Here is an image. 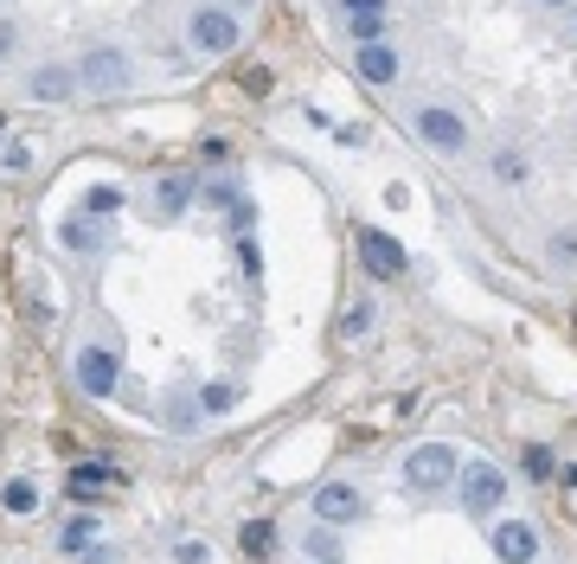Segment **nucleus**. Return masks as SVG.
<instances>
[{
    "label": "nucleus",
    "instance_id": "1",
    "mask_svg": "<svg viewBox=\"0 0 577 564\" xmlns=\"http://www.w3.org/2000/svg\"><path fill=\"white\" fill-rule=\"evenodd\" d=\"M77 84H84L90 97H122V90L135 84V65H129L122 45H90V52L77 58Z\"/></svg>",
    "mask_w": 577,
    "mask_h": 564
},
{
    "label": "nucleus",
    "instance_id": "2",
    "mask_svg": "<svg viewBox=\"0 0 577 564\" xmlns=\"http://www.w3.org/2000/svg\"><path fill=\"white\" fill-rule=\"evenodd\" d=\"M456 475H462V462H456L450 443H418V450L404 455V482H411L418 494H443Z\"/></svg>",
    "mask_w": 577,
    "mask_h": 564
},
{
    "label": "nucleus",
    "instance_id": "3",
    "mask_svg": "<svg viewBox=\"0 0 577 564\" xmlns=\"http://www.w3.org/2000/svg\"><path fill=\"white\" fill-rule=\"evenodd\" d=\"M456 482H462V507H468V520H495L500 500H507V475H500L495 462H488V455L468 462Z\"/></svg>",
    "mask_w": 577,
    "mask_h": 564
},
{
    "label": "nucleus",
    "instance_id": "4",
    "mask_svg": "<svg viewBox=\"0 0 577 564\" xmlns=\"http://www.w3.org/2000/svg\"><path fill=\"white\" fill-rule=\"evenodd\" d=\"M237 45H244V26H237L231 7H192V52H206V58H231Z\"/></svg>",
    "mask_w": 577,
    "mask_h": 564
},
{
    "label": "nucleus",
    "instance_id": "5",
    "mask_svg": "<svg viewBox=\"0 0 577 564\" xmlns=\"http://www.w3.org/2000/svg\"><path fill=\"white\" fill-rule=\"evenodd\" d=\"M71 378L84 398H115V385H122V360H115L110 346H77L71 353Z\"/></svg>",
    "mask_w": 577,
    "mask_h": 564
},
{
    "label": "nucleus",
    "instance_id": "6",
    "mask_svg": "<svg viewBox=\"0 0 577 564\" xmlns=\"http://www.w3.org/2000/svg\"><path fill=\"white\" fill-rule=\"evenodd\" d=\"M411 129H418V142H430L436 154L468 148V122H462L456 110H443V103H418V110H411Z\"/></svg>",
    "mask_w": 577,
    "mask_h": 564
},
{
    "label": "nucleus",
    "instance_id": "7",
    "mask_svg": "<svg viewBox=\"0 0 577 564\" xmlns=\"http://www.w3.org/2000/svg\"><path fill=\"white\" fill-rule=\"evenodd\" d=\"M58 244L77 251V257H97V251H110L115 244V225L110 219H90V212H71V219L58 225Z\"/></svg>",
    "mask_w": 577,
    "mask_h": 564
},
{
    "label": "nucleus",
    "instance_id": "8",
    "mask_svg": "<svg viewBox=\"0 0 577 564\" xmlns=\"http://www.w3.org/2000/svg\"><path fill=\"white\" fill-rule=\"evenodd\" d=\"M359 513H366V500H359L353 482H321V488H314V520H328V527H353Z\"/></svg>",
    "mask_w": 577,
    "mask_h": 564
},
{
    "label": "nucleus",
    "instance_id": "9",
    "mask_svg": "<svg viewBox=\"0 0 577 564\" xmlns=\"http://www.w3.org/2000/svg\"><path fill=\"white\" fill-rule=\"evenodd\" d=\"M359 264H366V276H379V283H391V276H404V244L366 225V231H359Z\"/></svg>",
    "mask_w": 577,
    "mask_h": 564
},
{
    "label": "nucleus",
    "instance_id": "10",
    "mask_svg": "<svg viewBox=\"0 0 577 564\" xmlns=\"http://www.w3.org/2000/svg\"><path fill=\"white\" fill-rule=\"evenodd\" d=\"M495 559L500 564H533L539 559L533 520H500V527H495Z\"/></svg>",
    "mask_w": 577,
    "mask_h": 564
},
{
    "label": "nucleus",
    "instance_id": "11",
    "mask_svg": "<svg viewBox=\"0 0 577 564\" xmlns=\"http://www.w3.org/2000/svg\"><path fill=\"white\" fill-rule=\"evenodd\" d=\"M26 90H33L38 103H71V90H84V84H77L71 65H33V71H26Z\"/></svg>",
    "mask_w": 577,
    "mask_h": 564
},
{
    "label": "nucleus",
    "instance_id": "12",
    "mask_svg": "<svg viewBox=\"0 0 577 564\" xmlns=\"http://www.w3.org/2000/svg\"><path fill=\"white\" fill-rule=\"evenodd\" d=\"M192 192H199L192 174H167V180H154V212H160V219H180V212L192 206Z\"/></svg>",
    "mask_w": 577,
    "mask_h": 564
},
{
    "label": "nucleus",
    "instance_id": "13",
    "mask_svg": "<svg viewBox=\"0 0 577 564\" xmlns=\"http://www.w3.org/2000/svg\"><path fill=\"white\" fill-rule=\"evenodd\" d=\"M353 65H359V77H366V84H398V52H391V45H359V58H353Z\"/></svg>",
    "mask_w": 577,
    "mask_h": 564
},
{
    "label": "nucleus",
    "instance_id": "14",
    "mask_svg": "<svg viewBox=\"0 0 577 564\" xmlns=\"http://www.w3.org/2000/svg\"><path fill=\"white\" fill-rule=\"evenodd\" d=\"M90 539H97V513H71L65 527H58V552H90Z\"/></svg>",
    "mask_w": 577,
    "mask_h": 564
},
{
    "label": "nucleus",
    "instance_id": "15",
    "mask_svg": "<svg viewBox=\"0 0 577 564\" xmlns=\"http://www.w3.org/2000/svg\"><path fill=\"white\" fill-rule=\"evenodd\" d=\"M115 482H122V475H115L110 462H77V468H71V488H77V494H97V488H115Z\"/></svg>",
    "mask_w": 577,
    "mask_h": 564
},
{
    "label": "nucleus",
    "instance_id": "16",
    "mask_svg": "<svg viewBox=\"0 0 577 564\" xmlns=\"http://www.w3.org/2000/svg\"><path fill=\"white\" fill-rule=\"evenodd\" d=\"M545 257H552V269H577V225L552 231V237H545Z\"/></svg>",
    "mask_w": 577,
    "mask_h": 564
},
{
    "label": "nucleus",
    "instance_id": "17",
    "mask_svg": "<svg viewBox=\"0 0 577 564\" xmlns=\"http://www.w3.org/2000/svg\"><path fill=\"white\" fill-rule=\"evenodd\" d=\"M77 212H90V219H115L122 212V187H90L77 199Z\"/></svg>",
    "mask_w": 577,
    "mask_h": 564
},
{
    "label": "nucleus",
    "instance_id": "18",
    "mask_svg": "<svg viewBox=\"0 0 577 564\" xmlns=\"http://www.w3.org/2000/svg\"><path fill=\"white\" fill-rule=\"evenodd\" d=\"M0 507H7V513H20V520H26V513H38V488H33V482H20V475H13V482H7V488H0Z\"/></svg>",
    "mask_w": 577,
    "mask_h": 564
},
{
    "label": "nucleus",
    "instance_id": "19",
    "mask_svg": "<svg viewBox=\"0 0 577 564\" xmlns=\"http://www.w3.org/2000/svg\"><path fill=\"white\" fill-rule=\"evenodd\" d=\"M206 423V411H199V398H167V430H180V436H192Z\"/></svg>",
    "mask_w": 577,
    "mask_h": 564
},
{
    "label": "nucleus",
    "instance_id": "20",
    "mask_svg": "<svg viewBox=\"0 0 577 564\" xmlns=\"http://www.w3.org/2000/svg\"><path fill=\"white\" fill-rule=\"evenodd\" d=\"M308 559L314 564H341V539H334V527H308Z\"/></svg>",
    "mask_w": 577,
    "mask_h": 564
},
{
    "label": "nucleus",
    "instance_id": "21",
    "mask_svg": "<svg viewBox=\"0 0 577 564\" xmlns=\"http://www.w3.org/2000/svg\"><path fill=\"white\" fill-rule=\"evenodd\" d=\"M231 405H237V385H225V378H212V385L199 391V411L206 417H225Z\"/></svg>",
    "mask_w": 577,
    "mask_h": 564
},
{
    "label": "nucleus",
    "instance_id": "22",
    "mask_svg": "<svg viewBox=\"0 0 577 564\" xmlns=\"http://www.w3.org/2000/svg\"><path fill=\"white\" fill-rule=\"evenodd\" d=\"M520 468H526V482H552V468H558V455L545 450V443H526V455H520Z\"/></svg>",
    "mask_w": 577,
    "mask_h": 564
},
{
    "label": "nucleus",
    "instance_id": "23",
    "mask_svg": "<svg viewBox=\"0 0 577 564\" xmlns=\"http://www.w3.org/2000/svg\"><path fill=\"white\" fill-rule=\"evenodd\" d=\"M373 314H379L373 301H353V308H346V321H341V334L346 340H366V334H373Z\"/></svg>",
    "mask_w": 577,
    "mask_h": 564
},
{
    "label": "nucleus",
    "instance_id": "24",
    "mask_svg": "<svg viewBox=\"0 0 577 564\" xmlns=\"http://www.w3.org/2000/svg\"><path fill=\"white\" fill-rule=\"evenodd\" d=\"M495 174L507 180V187H520V180H526V154H520V148H500L495 154Z\"/></svg>",
    "mask_w": 577,
    "mask_h": 564
},
{
    "label": "nucleus",
    "instance_id": "25",
    "mask_svg": "<svg viewBox=\"0 0 577 564\" xmlns=\"http://www.w3.org/2000/svg\"><path fill=\"white\" fill-rule=\"evenodd\" d=\"M346 33L359 38V45H379L385 38V13H359V20H346Z\"/></svg>",
    "mask_w": 577,
    "mask_h": 564
},
{
    "label": "nucleus",
    "instance_id": "26",
    "mask_svg": "<svg viewBox=\"0 0 577 564\" xmlns=\"http://www.w3.org/2000/svg\"><path fill=\"white\" fill-rule=\"evenodd\" d=\"M26 167H33V148H26V142H7V148H0V174H26Z\"/></svg>",
    "mask_w": 577,
    "mask_h": 564
},
{
    "label": "nucleus",
    "instance_id": "27",
    "mask_svg": "<svg viewBox=\"0 0 577 564\" xmlns=\"http://www.w3.org/2000/svg\"><path fill=\"white\" fill-rule=\"evenodd\" d=\"M244 552H251V559H264V552H269V527H264V520H257V527H244Z\"/></svg>",
    "mask_w": 577,
    "mask_h": 564
},
{
    "label": "nucleus",
    "instance_id": "28",
    "mask_svg": "<svg viewBox=\"0 0 577 564\" xmlns=\"http://www.w3.org/2000/svg\"><path fill=\"white\" fill-rule=\"evenodd\" d=\"M237 264H244V276H257V269H264V257H257V244H251V237H237Z\"/></svg>",
    "mask_w": 577,
    "mask_h": 564
},
{
    "label": "nucleus",
    "instance_id": "29",
    "mask_svg": "<svg viewBox=\"0 0 577 564\" xmlns=\"http://www.w3.org/2000/svg\"><path fill=\"white\" fill-rule=\"evenodd\" d=\"M13 45H20V26H13V20H0V58H13Z\"/></svg>",
    "mask_w": 577,
    "mask_h": 564
},
{
    "label": "nucleus",
    "instance_id": "30",
    "mask_svg": "<svg viewBox=\"0 0 577 564\" xmlns=\"http://www.w3.org/2000/svg\"><path fill=\"white\" fill-rule=\"evenodd\" d=\"M346 20H359V13H385V0H341Z\"/></svg>",
    "mask_w": 577,
    "mask_h": 564
},
{
    "label": "nucleus",
    "instance_id": "31",
    "mask_svg": "<svg viewBox=\"0 0 577 564\" xmlns=\"http://www.w3.org/2000/svg\"><path fill=\"white\" fill-rule=\"evenodd\" d=\"M174 559H180V564H206V545H199V539H187V545H180Z\"/></svg>",
    "mask_w": 577,
    "mask_h": 564
},
{
    "label": "nucleus",
    "instance_id": "32",
    "mask_svg": "<svg viewBox=\"0 0 577 564\" xmlns=\"http://www.w3.org/2000/svg\"><path fill=\"white\" fill-rule=\"evenodd\" d=\"M84 564H115V552H110V545H90V552H84Z\"/></svg>",
    "mask_w": 577,
    "mask_h": 564
},
{
    "label": "nucleus",
    "instance_id": "33",
    "mask_svg": "<svg viewBox=\"0 0 577 564\" xmlns=\"http://www.w3.org/2000/svg\"><path fill=\"white\" fill-rule=\"evenodd\" d=\"M545 7H572V0H545Z\"/></svg>",
    "mask_w": 577,
    "mask_h": 564
},
{
    "label": "nucleus",
    "instance_id": "34",
    "mask_svg": "<svg viewBox=\"0 0 577 564\" xmlns=\"http://www.w3.org/2000/svg\"><path fill=\"white\" fill-rule=\"evenodd\" d=\"M225 7H251V0H225Z\"/></svg>",
    "mask_w": 577,
    "mask_h": 564
},
{
    "label": "nucleus",
    "instance_id": "35",
    "mask_svg": "<svg viewBox=\"0 0 577 564\" xmlns=\"http://www.w3.org/2000/svg\"><path fill=\"white\" fill-rule=\"evenodd\" d=\"M572 26H577V20H572Z\"/></svg>",
    "mask_w": 577,
    "mask_h": 564
}]
</instances>
